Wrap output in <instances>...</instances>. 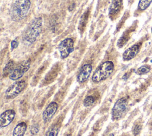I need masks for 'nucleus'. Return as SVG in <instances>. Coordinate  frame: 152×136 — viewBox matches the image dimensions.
Segmentation results:
<instances>
[{"instance_id":"nucleus-1","label":"nucleus","mask_w":152,"mask_h":136,"mask_svg":"<svg viewBox=\"0 0 152 136\" xmlns=\"http://www.w3.org/2000/svg\"><path fill=\"white\" fill-rule=\"evenodd\" d=\"M43 19L41 17L33 19L28 25L23 36V42L26 46L33 45L39 38L42 30Z\"/></svg>"},{"instance_id":"nucleus-10","label":"nucleus","mask_w":152,"mask_h":136,"mask_svg":"<svg viewBox=\"0 0 152 136\" xmlns=\"http://www.w3.org/2000/svg\"><path fill=\"white\" fill-rule=\"evenodd\" d=\"M92 71V66L91 64H85L80 69L77 75V81L80 83L86 82L90 76Z\"/></svg>"},{"instance_id":"nucleus-18","label":"nucleus","mask_w":152,"mask_h":136,"mask_svg":"<svg viewBox=\"0 0 152 136\" xmlns=\"http://www.w3.org/2000/svg\"><path fill=\"white\" fill-rule=\"evenodd\" d=\"M94 101H95V99H94V97H93L91 95H88L84 99L83 105L86 107H90L94 103Z\"/></svg>"},{"instance_id":"nucleus-21","label":"nucleus","mask_w":152,"mask_h":136,"mask_svg":"<svg viewBox=\"0 0 152 136\" xmlns=\"http://www.w3.org/2000/svg\"><path fill=\"white\" fill-rule=\"evenodd\" d=\"M140 129H141V127L140 125H137L135 126L134 129V134L135 135H137L140 131Z\"/></svg>"},{"instance_id":"nucleus-6","label":"nucleus","mask_w":152,"mask_h":136,"mask_svg":"<svg viewBox=\"0 0 152 136\" xmlns=\"http://www.w3.org/2000/svg\"><path fill=\"white\" fill-rule=\"evenodd\" d=\"M74 41L70 38H66L62 41L58 45V50L62 59L67 58L69 55L74 51Z\"/></svg>"},{"instance_id":"nucleus-5","label":"nucleus","mask_w":152,"mask_h":136,"mask_svg":"<svg viewBox=\"0 0 152 136\" xmlns=\"http://www.w3.org/2000/svg\"><path fill=\"white\" fill-rule=\"evenodd\" d=\"M27 84L25 81H16L11 85L5 92V97L7 99H12L18 95L26 87Z\"/></svg>"},{"instance_id":"nucleus-12","label":"nucleus","mask_w":152,"mask_h":136,"mask_svg":"<svg viewBox=\"0 0 152 136\" xmlns=\"http://www.w3.org/2000/svg\"><path fill=\"white\" fill-rule=\"evenodd\" d=\"M27 124L25 122L18 123L14 128L12 136H24L27 130Z\"/></svg>"},{"instance_id":"nucleus-4","label":"nucleus","mask_w":152,"mask_h":136,"mask_svg":"<svg viewBox=\"0 0 152 136\" xmlns=\"http://www.w3.org/2000/svg\"><path fill=\"white\" fill-rule=\"evenodd\" d=\"M128 109V103L125 98L118 99L115 103L111 112L112 119L118 120L122 119L126 113Z\"/></svg>"},{"instance_id":"nucleus-20","label":"nucleus","mask_w":152,"mask_h":136,"mask_svg":"<svg viewBox=\"0 0 152 136\" xmlns=\"http://www.w3.org/2000/svg\"><path fill=\"white\" fill-rule=\"evenodd\" d=\"M18 45V42L16 40H13L11 41V47L12 50H14V49L17 48Z\"/></svg>"},{"instance_id":"nucleus-17","label":"nucleus","mask_w":152,"mask_h":136,"mask_svg":"<svg viewBox=\"0 0 152 136\" xmlns=\"http://www.w3.org/2000/svg\"><path fill=\"white\" fill-rule=\"evenodd\" d=\"M150 70V67L148 65H143L138 68L136 70L135 73L138 75H142L148 73Z\"/></svg>"},{"instance_id":"nucleus-19","label":"nucleus","mask_w":152,"mask_h":136,"mask_svg":"<svg viewBox=\"0 0 152 136\" xmlns=\"http://www.w3.org/2000/svg\"><path fill=\"white\" fill-rule=\"evenodd\" d=\"M39 131V125L37 124L33 125L30 128V133L32 135H36Z\"/></svg>"},{"instance_id":"nucleus-23","label":"nucleus","mask_w":152,"mask_h":136,"mask_svg":"<svg viewBox=\"0 0 152 136\" xmlns=\"http://www.w3.org/2000/svg\"><path fill=\"white\" fill-rule=\"evenodd\" d=\"M107 136H114V134H113V133H111V134H110L109 135H108Z\"/></svg>"},{"instance_id":"nucleus-11","label":"nucleus","mask_w":152,"mask_h":136,"mask_svg":"<svg viewBox=\"0 0 152 136\" xmlns=\"http://www.w3.org/2000/svg\"><path fill=\"white\" fill-rule=\"evenodd\" d=\"M140 50V45L134 44L131 47L126 49L122 54V58L124 61H129L134 58L138 53Z\"/></svg>"},{"instance_id":"nucleus-24","label":"nucleus","mask_w":152,"mask_h":136,"mask_svg":"<svg viewBox=\"0 0 152 136\" xmlns=\"http://www.w3.org/2000/svg\"><path fill=\"white\" fill-rule=\"evenodd\" d=\"M151 33H152V27H151Z\"/></svg>"},{"instance_id":"nucleus-16","label":"nucleus","mask_w":152,"mask_h":136,"mask_svg":"<svg viewBox=\"0 0 152 136\" xmlns=\"http://www.w3.org/2000/svg\"><path fill=\"white\" fill-rule=\"evenodd\" d=\"M14 63L12 61H9L6 66H5L3 72H4V75H10L11 73L12 72V70H14Z\"/></svg>"},{"instance_id":"nucleus-9","label":"nucleus","mask_w":152,"mask_h":136,"mask_svg":"<svg viewBox=\"0 0 152 136\" xmlns=\"http://www.w3.org/2000/svg\"><path fill=\"white\" fill-rule=\"evenodd\" d=\"M15 112L13 109H8L1 114L0 116V127L5 128L8 126L14 119Z\"/></svg>"},{"instance_id":"nucleus-2","label":"nucleus","mask_w":152,"mask_h":136,"mask_svg":"<svg viewBox=\"0 0 152 136\" xmlns=\"http://www.w3.org/2000/svg\"><path fill=\"white\" fill-rule=\"evenodd\" d=\"M30 7V0H15L10 10L11 19L14 21L23 20L27 16Z\"/></svg>"},{"instance_id":"nucleus-15","label":"nucleus","mask_w":152,"mask_h":136,"mask_svg":"<svg viewBox=\"0 0 152 136\" xmlns=\"http://www.w3.org/2000/svg\"><path fill=\"white\" fill-rule=\"evenodd\" d=\"M152 0H139L138 9L140 11L145 10L151 4Z\"/></svg>"},{"instance_id":"nucleus-22","label":"nucleus","mask_w":152,"mask_h":136,"mask_svg":"<svg viewBox=\"0 0 152 136\" xmlns=\"http://www.w3.org/2000/svg\"><path fill=\"white\" fill-rule=\"evenodd\" d=\"M64 136H72V135H71V134H67L65 135Z\"/></svg>"},{"instance_id":"nucleus-7","label":"nucleus","mask_w":152,"mask_h":136,"mask_svg":"<svg viewBox=\"0 0 152 136\" xmlns=\"http://www.w3.org/2000/svg\"><path fill=\"white\" fill-rule=\"evenodd\" d=\"M30 67V61L27 60L15 67L11 74L9 75L10 79L17 81L21 78L25 73H26Z\"/></svg>"},{"instance_id":"nucleus-14","label":"nucleus","mask_w":152,"mask_h":136,"mask_svg":"<svg viewBox=\"0 0 152 136\" xmlns=\"http://www.w3.org/2000/svg\"><path fill=\"white\" fill-rule=\"evenodd\" d=\"M60 130V126L58 124H54L50 126L46 131L45 136H58Z\"/></svg>"},{"instance_id":"nucleus-8","label":"nucleus","mask_w":152,"mask_h":136,"mask_svg":"<svg viewBox=\"0 0 152 136\" xmlns=\"http://www.w3.org/2000/svg\"><path fill=\"white\" fill-rule=\"evenodd\" d=\"M58 105L55 101H52L48 105L42 115V119L45 123L49 122L52 119L58 110Z\"/></svg>"},{"instance_id":"nucleus-13","label":"nucleus","mask_w":152,"mask_h":136,"mask_svg":"<svg viewBox=\"0 0 152 136\" xmlns=\"http://www.w3.org/2000/svg\"><path fill=\"white\" fill-rule=\"evenodd\" d=\"M122 0H112L109 7V14L110 16L116 14L121 8Z\"/></svg>"},{"instance_id":"nucleus-3","label":"nucleus","mask_w":152,"mask_h":136,"mask_svg":"<svg viewBox=\"0 0 152 136\" xmlns=\"http://www.w3.org/2000/svg\"><path fill=\"white\" fill-rule=\"evenodd\" d=\"M114 64L111 61H106L102 63L94 72L91 80L94 83H99L106 80L112 73Z\"/></svg>"}]
</instances>
